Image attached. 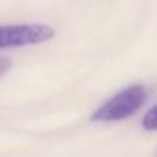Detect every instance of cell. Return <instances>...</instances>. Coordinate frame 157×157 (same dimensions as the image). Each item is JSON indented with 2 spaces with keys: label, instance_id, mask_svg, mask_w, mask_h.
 <instances>
[{
  "label": "cell",
  "instance_id": "3957f363",
  "mask_svg": "<svg viewBox=\"0 0 157 157\" xmlns=\"http://www.w3.org/2000/svg\"><path fill=\"white\" fill-rule=\"evenodd\" d=\"M142 126L146 131H157V105H154L142 119Z\"/></svg>",
  "mask_w": 157,
  "mask_h": 157
},
{
  "label": "cell",
  "instance_id": "7a4b0ae2",
  "mask_svg": "<svg viewBox=\"0 0 157 157\" xmlns=\"http://www.w3.org/2000/svg\"><path fill=\"white\" fill-rule=\"evenodd\" d=\"M56 37V29L46 23L0 25V49L40 45Z\"/></svg>",
  "mask_w": 157,
  "mask_h": 157
},
{
  "label": "cell",
  "instance_id": "277c9868",
  "mask_svg": "<svg viewBox=\"0 0 157 157\" xmlns=\"http://www.w3.org/2000/svg\"><path fill=\"white\" fill-rule=\"evenodd\" d=\"M11 68H13V60L10 57L0 56V78H2Z\"/></svg>",
  "mask_w": 157,
  "mask_h": 157
},
{
  "label": "cell",
  "instance_id": "6da1fadb",
  "mask_svg": "<svg viewBox=\"0 0 157 157\" xmlns=\"http://www.w3.org/2000/svg\"><path fill=\"white\" fill-rule=\"evenodd\" d=\"M146 90L143 85H129L102 103L93 114V122H120L136 114L146 102Z\"/></svg>",
  "mask_w": 157,
  "mask_h": 157
}]
</instances>
